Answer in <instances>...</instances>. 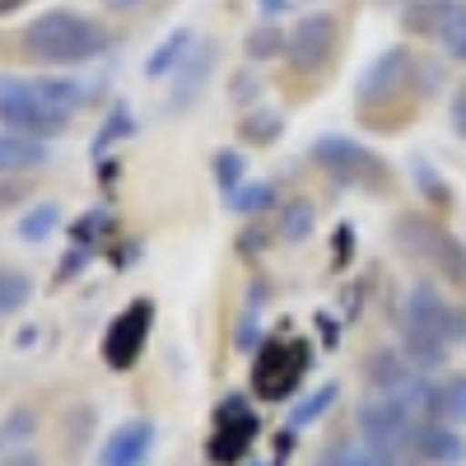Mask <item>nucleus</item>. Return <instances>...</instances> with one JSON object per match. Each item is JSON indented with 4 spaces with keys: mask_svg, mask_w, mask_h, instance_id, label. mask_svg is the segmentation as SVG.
Here are the masks:
<instances>
[{
    "mask_svg": "<svg viewBox=\"0 0 466 466\" xmlns=\"http://www.w3.org/2000/svg\"><path fill=\"white\" fill-rule=\"evenodd\" d=\"M19 47L37 66H85L107 52V28L80 10L52 5L43 15H33L19 33Z\"/></svg>",
    "mask_w": 466,
    "mask_h": 466,
    "instance_id": "1",
    "label": "nucleus"
},
{
    "mask_svg": "<svg viewBox=\"0 0 466 466\" xmlns=\"http://www.w3.org/2000/svg\"><path fill=\"white\" fill-rule=\"evenodd\" d=\"M308 159H313V168L331 187L369 191V197L392 191V164H387L373 145H364L355 136H318L313 145H308Z\"/></svg>",
    "mask_w": 466,
    "mask_h": 466,
    "instance_id": "2",
    "label": "nucleus"
},
{
    "mask_svg": "<svg viewBox=\"0 0 466 466\" xmlns=\"http://www.w3.org/2000/svg\"><path fill=\"white\" fill-rule=\"evenodd\" d=\"M308 360H313V345L303 336L285 340V336H266V345L252 355V392L257 401H289L294 387L308 373Z\"/></svg>",
    "mask_w": 466,
    "mask_h": 466,
    "instance_id": "3",
    "label": "nucleus"
},
{
    "mask_svg": "<svg viewBox=\"0 0 466 466\" xmlns=\"http://www.w3.org/2000/svg\"><path fill=\"white\" fill-rule=\"evenodd\" d=\"M261 434V415L252 410V401L243 392H228L215 406V424H210V439H206V457L215 466H238L248 461L252 443Z\"/></svg>",
    "mask_w": 466,
    "mask_h": 466,
    "instance_id": "4",
    "label": "nucleus"
},
{
    "mask_svg": "<svg viewBox=\"0 0 466 466\" xmlns=\"http://www.w3.org/2000/svg\"><path fill=\"white\" fill-rule=\"evenodd\" d=\"M94 98L89 85L70 75H0V103H24V107H47L61 116H75Z\"/></svg>",
    "mask_w": 466,
    "mask_h": 466,
    "instance_id": "5",
    "label": "nucleus"
},
{
    "mask_svg": "<svg viewBox=\"0 0 466 466\" xmlns=\"http://www.w3.org/2000/svg\"><path fill=\"white\" fill-rule=\"evenodd\" d=\"M397 318H401V331H434L443 336L452 350L466 345V308L448 303L430 280H415L397 308Z\"/></svg>",
    "mask_w": 466,
    "mask_h": 466,
    "instance_id": "6",
    "label": "nucleus"
},
{
    "mask_svg": "<svg viewBox=\"0 0 466 466\" xmlns=\"http://www.w3.org/2000/svg\"><path fill=\"white\" fill-rule=\"evenodd\" d=\"M415 66H420V56H415L406 43L378 52V56L364 66V75L355 80V103H360L364 112L387 107L392 98H401L406 89H415Z\"/></svg>",
    "mask_w": 466,
    "mask_h": 466,
    "instance_id": "7",
    "label": "nucleus"
},
{
    "mask_svg": "<svg viewBox=\"0 0 466 466\" xmlns=\"http://www.w3.org/2000/svg\"><path fill=\"white\" fill-rule=\"evenodd\" d=\"M154 336V299H131L103 331V364L112 373H131Z\"/></svg>",
    "mask_w": 466,
    "mask_h": 466,
    "instance_id": "8",
    "label": "nucleus"
},
{
    "mask_svg": "<svg viewBox=\"0 0 466 466\" xmlns=\"http://www.w3.org/2000/svg\"><path fill=\"white\" fill-rule=\"evenodd\" d=\"M336 43H340V19L331 10H308L294 28H289V70L294 75H318L331 66L336 56Z\"/></svg>",
    "mask_w": 466,
    "mask_h": 466,
    "instance_id": "9",
    "label": "nucleus"
},
{
    "mask_svg": "<svg viewBox=\"0 0 466 466\" xmlns=\"http://www.w3.org/2000/svg\"><path fill=\"white\" fill-rule=\"evenodd\" d=\"M215 61H219V43H215V37L197 43V52L182 61V70L168 80V112H173V116H182L187 107H197V103L206 98V85H210Z\"/></svg>",
    "mask_w": 466,
    "mask_h": 466,
    "instance_id": "10",
    "label": "nucleus"
},
{
    "mask_svg": "<svg viewBox=\"0 0 466 466\" xmlns=\"http://www.w3.org/2000/svg\"><path fill=\"white\" fill-rule=\"evenodd\" d=\"M149 448H154V420H145V415L122 420L107 434V443L98 448V466H145Z\"/></svg>",
    "mask_w": 466,
    "mask_h": 466,
    "instance_id": "11",
    "label": "nucleus"
},
{
    "mask_svg": "<svg viewBox=\"0 0 466 466\" xmlns=\"http://www.w3.org/2000/svg\"><path fill=\"white\" fill-rule=\"evenodd\" d=\"M443 238H448V228H443L434 215L406 210V215H397V224H392L397 252H406V257H415V261H434L439 248H443Z\"/></svg>",
    "mask_w": 466,
    "mask_h": 466,
    "instance_id": "12",
    "label": "nucleus"
},
{
    "mask_svg": "<svg viewBox=\"0 0 466 466\" xmlns=\"http://www.w3.org/2000/svg\"><path fill=\"white\" fill-rule=\"evenodd\" d=\"M66 127H70V116H61V112L24 107V103H0V131H10V136H24V140L47 145V140H56Z\"/></svg>",
    "mask_w": 466,
    "mask_h": 466,
    "instance_id": "13",
    "label": "nucleus"
},
{
    "mask_svg": "<svg viewBox=\"0 0 466 466\" xmlns=\"http://www.w3.org/2000/svg\"><path fill=\"white\" fill-rule=\"evenodd\" d=\"M364 378L373 387V397H397V392H406V387H410L415 369L406 364L401 350L378 345V350H369V360H364Z\"/></svg>",
    "mask_w": 466,
    "mask_h": 466,
    "instance_id": "14",
    "label": "nucleus"
},
{
    "mask_svg": "<svg viewBox=\"0 0 466 466\" xmlns=\"http://www.w3.org/2000/svg\"><path fill=\"white\" fill-rule=\"evenodd\" d=\"M191 52H197V28H173L164 43L145 56V80H154V85H159V80H173Z\"/></svg>",
    "mask_w": 466,
    "mask_h": 466,
    "instance_id": "15",
    "label": "nucleus"
},
{
    "mask_svg": "<svg viewBox=\"0 0 466 466\" xmlns=\"http://www.w3.org/2000/svg\"><path fill=\"white\" fill-rule=\"evenodd\" d=\"M457 10V0H406L401 10V33L406 37H439L443 43V28Z\"/></svg>",
    "mask_w": 466,
    "mask_h": 466,
    "instance_id": "16",
    "label": "nucleus"
},
{
    "mask_svg": "<svg viewBox=\"0 0 466 466\" xmlns=\"http://www.w3.org/2000/svg\"><path fill=\"white\" fill-rule=\"evenodd\" d=\"M420 461L430 466H461L466 461V439L452 424H424L420 430Z\"/></svg>",
    "mask_w": 466,
    "mask_h": 466,
    "instance_id": "17",
    "label": "nucleus"
},
{
    "mask_svg": "<svg viewBox=\"0 0 466 466\" xmlns=\"http://www.w3.org/2000/svg\"><path fill=\"white\" fill-rule=\"evenodd\" d=\"M401 355H406V364L415 369V373H434V369H443L448 364V355H452V345L443 340V336H434V331H401Z\"/></svg>",
    "mask_w": 466,
    "mask_h": 466,
    "instance_id": "18",
    "label": "nucleus"
},
{
    "mask_svg": "<svg viewBox=\"0 0 466 466\" xmlns=\"http://www.w3.org/2000/svg\"><path fill=\"white\" fill-rule=\"evenodd\" d=\"M136 112L127 107V103H112L107 112H103V127L94 131V140H89V159L98 164V159H107L112 154V145H122V140H131L136 136Z\"/></svg>",
    "mask_w": 466,
    "mask_h": 466,
    "instance_id": "19",
    "label": "nucleus"
},
{
    "mask_svg": "<svg viewBox=\"0 0 466 466\" xmlns=\"http://www.w3.org/2000/svg\"><path fill=\"white\" fill-rule=\"evenodd\" d=\"M52 159V149L47 145H37V140H24V136H10V131H0V173H33V168H43Z\"/></svg>",
    "mask_w": 466,
    "mask_h": 466,
    "instance_id": "20",
    "label": "nucleus"
},
{
    "mask_svg": "<svg viewBox=\"0 0 466 466\" xmlns=\"http://www.w3.org/2000/svg\"><path fill=\"white\" fill-rule=\"evenodd\" d=\"M313 228H318V206L308 197H289L280 206V219H276V238L280 243H308Z\"/></svg>",
    "mask_w": 466,
    "mask_h": 466,
    "instance_id": "21",
    "label": "nucleus"
},
{
    "mask_svg": "<svg viewBox=\"0 0 466 466\" xmlns=\"http://www.w3.org/2000/svg\"><path fill=\"white\" fill-rule=\"evenodd\" d=\"M56 224H61V206H56V201H37V206H28V210L19 215L15 238L37 248V243H47L52 233H56Z\"/></svg>",
    "mask_w": 466,
    "mask_h": 466,
    "instance_id": "22",
    "label": "nucleus"
},
{
    "mask_svg": "<svg viewBox=\"0 0 466 466\" xmlns=\"http://www.w3.org/2000/svg\"><path fill=\"white\" fill-rule=\"evenodd\" d=\"M238 136H243V145H257V149L276 145L285 136V116L276 107H252V112L238 116Z\"/></svg>",
    "mask_w": 466,
    "mask_h": 466,
    "instance_id": "23",
    "label": "nucleus"
},
{
    "mask_svg": "<svg viewBox=\"0 0 466 466\" xmlns=\"http://www.w3.org/2000/svg\"><path fill=\"white\" fill-rule=\"evenodd\" d=\"M243 52H248V61H280L289 52V33L280 24H257L243 37Z\"/></svg>",
    "mask_w": 466,
    "mask_h": 466,
    "instance_id": "24",
    "label": "nucleus"
},
{
    "mask_svg": "<svg viewBox=\"0 0 466 466\" xmlns=\"http://www.w3.org/2000/svg\"><path fill=\"white\" fill-rule=\"evenodd\" d=\"M28 303H33V276L19 266H0V318L24 313Z\"/></svg>",
    "mask_w": 466,
    "mask_h": 466,
    "instance_id": "25",
    "label": "nucleus"
},
{
    "mask_svg": "<svg viewBox=\"0 0 466 466\" xmlns=\"http://www.w3.org/2000/svg\"><path fill=\"white\" fill-rule=\"evenodd\" d=\"M112 233H116V215L103 210V206H98V210H85L80 219L70 224V238L85 243V248H98L103 238H112Z\"/></svg>",
    "mask_w": 466,
    "mask_h": 466,
    "instance_id": "26",
    "label": "nucleus"
},
{
    "mask_svg": "<svg viewBox=\"0 0 466 466\" xmlns=\"http://www.w3.org/2000/svg\"><path fill=\"white\" fill-rule=\"evenodd\" d=\"M410 177H415V187H420V197L430 201V206H448L452 201V191H448V177L424 159V154H415L410 159Z\"/></svg>",
    "mask_w": 466,
    "mask_h": 466,
    "instance_id": "27",
    "label": "nucleus"
},
{
    "mask_svg": "<svg viewBox=\"0 0 466 466\" xmlns=\"http://www.w3.org/2000/svg\"><path fill=\"white\" fill-rule=\"evenodd\" d=\"M228 206L238 215H248V219H257V215H266L270 206H276V182H243L228 197Z\"/></svg>",
    "mask_w": 466,
    "mask_h": 466,
    "instance_id": "28",
    "label": "nucleus"
},
{
    "mask_svg": "<svg viewBox=\"0 0 466 466\" xmlns=\"http://www.w3.org/2000/svg\"><path fill=\"white\" fill-rule=\"evenodd\" d=\"M439 424H466V373H452L439 382Z\"/></svg>",
    "mask_w": 466,
    "mask_h": 466,
    "instance_id": "29",
    "label": "nucleus"
},
{
    "mask_svg": "<svg viewBox=\"0 0 466 466\" xmlns=\"http://www.w3.org/2000/svg\"><path fill=\"white\" fill-rule=\"evenodd\" d=\"M336 397H340V387L336 382H322L313 397H303L299 406H294V415H289V430H303V424H313V420H322L331 406H336Z\"/></svg>",
    "mask_w": 466,
    "mask_h": 466,
    "instance_id": "30",
    "label": "nucleus"
},
{
    "mask_svg": "<svg viewBox=\"0 0 466 466\" xmlns=\"http://www.w3.org/2000/svg\"><path fill=\"white\" fill-rule=\"evenodd\" d=\"M210 168H215V182H219L224 197H233V191L243 187V177H248V159H243V149H219Z\"/></svg>",
    "mask_w": 466,
    "mask_h": 466,
    "instance_id": "31",
    "label": "nucleus"
},
{
    "mask_svg": "<svg viewBox=\"0 0 466 466\" xmlns=\"http://www.w3.org/2000/svg\"><path fill=\"white\" fill-rule=\"evenodd\" d=\"M434 266H439V276L448 280V285H461L466 289V243L461 238H443V248H439V257H434Z\"/></svg>",
    "mask_w": 466,
    "mask_h": 466,
    "instance_id": "32",
    "label": "nucleus"
},
{
    "mask_svg": "<svg viewBox=\"0 0 466 466\" xmlns=\"http://www.w3.org/2000/svg\"><path fill=\"white\" fill-rule=\"evenodd\" d=\"M33 430H37V415L28 410V406H15L10 415H5V424H0V448H24L28 439H33Z\"/></svg>",
    "mask_w": 466,
    "mask_h": 466,
    "instance_id": "33",
    "label": "nucleus"
},
{
    "mask_svg": "<svg viewBox=\"0 0 466 466\" xmlns=\"http://www.w3.org/2000/svg\"><path fill=\"white\" fill-rule=\"evenodd\" d=\"M261 98V80H257V70H238L228 80V103L233 107H243V112H252V103Z\"/></svg>",
    "mask_w": 466,
    "mask_h": 466,
    "instance_id": "34",
    "label": "nucleus"
},
{
    "mask_svg": "<svg viewBox=\"0 0 466 466\" xmlns=\"http://www.w3.org/2000/svg\"><path fill=\"white\" fill-rule=\"evenodd\" d=\"M94 252H98V248L70 243V252L61 257V266H56V280H52V285H70V280H75V276H80V270H85V266L94 261Z\"/></svg>",
    "mask_w": 466,
    "mask_h": 466,
    "instance_id": "35",
    "label": "nucleus"
},
{
    "mask_svg": "<svg viewBox=\"0 0 466 466\" xmlns=\"http://www.w3.org/2000/svg\"><path fill=\"white\" fill-rule=\"evenodd\" d=\"M270 238H276V228H266V224H248V228L238 233V257L257 261V257L270 248Z\"/></svg>",
    "mask_w": 466,
    "mask_h": 466,
    "instance_id": "36",
    "label": "nucleus"
},
{
    "mask_svg": "<svg viewBox=\"0 0 466 466\" xmlns=\"http://www.w3.org/2000/svg\"><path fill=\"white\" fill-rule=\"evenodd\" d=\"M350 261H355V228L340 224V228H336V238H331V266L345 270Z\"/></svg>",
    "mask_w": 466,
    "mask_h": 466,
    "instance_id": "37",
    "label": "nucleus"
},
{
    "mask_svg": "<svg viewBox=\"0 0 466 466\" xmlns=\"http://www.w3.org/2000/svg\"><path fill=\"white\" fill-rule=\"evenodd\" d=\"M24 201H28V182L15 173H0V210H15Z\"/></svg>",
    "mask_w": 466,
    "mask_h": 466,
    "instance_id": "38",
    "label": "nucleus"
},
{
    "mask_svg": "<svg viewBox=\"0 0 466 466\" xmlns=\"http://www.w3.org/2000/svg\"><path fill=\"white\" fill-rule=\"evenodd\" d=\"M448 127L457 140H466V80L452 89V103H448Z\"/></svg>",
    "mask_w": 466,
    "mask_h": 466,
    "instance_id": "39",
    "label": "nucleus"
},
{
    "mask_svg": "<svg viewBox=\"0 0 466 466\" xmlns=\"http://www.w3.org/2000/svg\"><path fill=\"white\" fill-rule=\"evenodd\" d=\"M439 85H443V66L420 61V66H415V94H420V98H424V94H439Z\"/></svg>",
    "mask_w": 466,
    "mask_h": 466,
    "instance_id": "40",
    "label": "nucleus"
},
{
    "mask_svg": "<svg viewBox=\"0 0 466 466\" xmlns=\"http://www.w3.org/2000/svg\"><path fill=\"white\" fill-rule=\"evenodd\" d=\"M364 289H369L364 280H360V285H345V294H340V299H345V318H360V313H364Z\"/></svg>",
    "mask_w": 466,
    "mask_h": 466,
    "instance_id": "41",
    "label": "nucleus"
},
{
    "mask_svg": "<svg viewBox=\"0 0 466 466\" xmlns=\"http://www.w3.org/2000/svg\"><path fill=\"white\" fill-rule=\"evenodd\" d=\"M318 331H322V345H327V350L340 345V322H336L331 313H318Z\"/></svg>",
    "mask_w": 466,
    "mask_h": 466,
    "instance_id": "42",
    "label": "nucleus"
},
{
    "mask_svg": "<svg viewBox=\"0 0 466 466\" xmlns=\"http://www.w3.org/2000/svg\"><path fill=\"white\" fill-rule=\"evenodd\" d=\"M0 466H43V457H37L33 448H15L5 461H0Z\"/></svg>",
    "mask_w": 466,
    "mask_h": 466,
    "instance_id": "43",
    "label": "nucleus"
},
{
    "mask_svg": "<svg viewBox=\"0 0 466 466\" xmlns=\"http://www.w3.org/2000/svg\"><path fill=\"white\" fill-rule=\"evenodd\" d=\"M257 10H261V19H266V24H276V15H285V10H289V0H257Z\"/></svg>",
    "mask_w": 466,
    "mask_h": 466,
    "instance_id": "44",
    "label": "nucleus"
},
{
    "mask_svg": "<svg viewBox=\"0 0 466 466\" xmlns=\"http://www.w3.org/2000/svg\"><path fill=\"white\" fill-rule=\"evenodd\" d=\"M140 5H145V0H103V10H112V15H131Z\"/></svg>",
    "mask_w": 466,
    "mask_h": 466,
    "instance_id": "45",
    "label": "nucleus"
},
{
    "mask_svg": "<svg viewBox=\"0 0 466 466\" xmlns=\"http://www.w3.org/2000/svg\"><path fill=\"white\" fill-rule=\"evenodd\" d=\"M24 5H28V0H0V19L15 15V10H24Z\"/></svg>",
    "mask_w": 466,
    "mask_h": 466,
    "instance_id": "46",
    "label": "nucleus"
}]
</instances>
